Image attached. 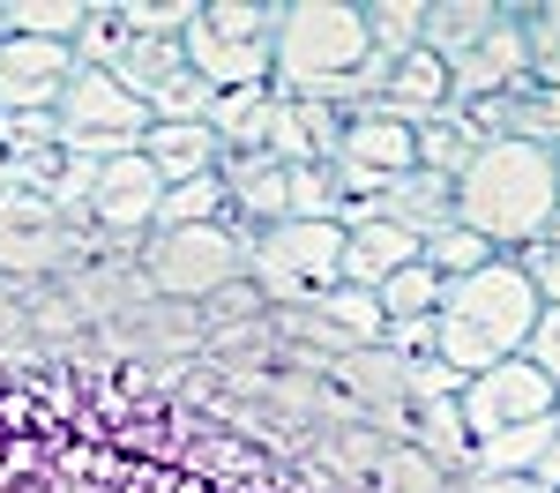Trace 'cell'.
I'll list each match as a JSON object with an SVG mask.
<instances>
[{
  "mask_svg": "<svg viewBox=\"0 0 560 493\" xmlns=\"http://www.w3.org/2000/svg\"><path fill=\"white\" fill-rule=\"evenodd\" d=\"M388 60L374 52L366 0H284L277 38H269V90L314 97V105H374Z\"/></svg>",
  "mask_w": 560,
  "mask_h": 493,
  "instance_id": "6da1fadb",
  "label": "cell"
},
{
  "mask_svg": "<svg viewBox=\"0 0 560 493\" xmlns=\"http://www.w3.org/2000/svg\"><path fill=\"white\" fill-rule=\"evenodd\" d=\"M456 224L478 232L493 255H523L560 218V165L538 142H478V157L456 173Z\"/></svg>",
  "mask_w": 560,
  "mask_h": 493,
  "instance_id": "7a4b0ae2",
  "label": "cell"
},
{
  "mask_svg": "<svg viewBox=\"0 0 560 493\" xmlns=\"http://www.w3.org/2000/svg\"><path fill=\"white\" fill-rule=\"evenodd\" d=\"M433 321H441L433 359L471 382V374H486V366H501V359H516L523 344H530V329H538V292H530V277L516 269V255H493L486 269L441 284V314H433Z\"/></svg>",
  "mask_w": 560,
  "mask_h": 493,
  "instance_id": "3957f363",
  "label": "cell"
},
{
  "mask_svg": "<svg viewBox=\"0 0 560 493\" xmlns=\"http://www.w3.org/2000/svg\"><path fill=\"white\" fill-rule=\"evenodd\" d=\"M247 247H255V224L224 218V224H179V232H150L135 247V277L150 300H173V307H210L224 284L247 277Z\"/></svg>",
  "mask_w": 560,
  "mask_h": 493,
  "instance_id": "277c9868",
  "label": "cell"
},
{
  "mask_svg": "<svg viewBox=\"0 0 560 493\" xmlns=\"http://www.w3.org/2000/svg\"><path fill=\"white\" fill-rule=\"evenodd\" d=\"M337 262H345V224H269L247 247V277L269 307H314L322 292H337Z\"/></svg>",
  "mask_w": 560,
  "mask_h": 493,
  "instance_id": "5b68a950",
  "label": "cell"
},
{
  "mask_svg": "<svg viewBox=\"0 0 560 493\" xmlns=\"http://www.w3.org/2000/svg\"><path fill=\"white\" fill-rule=\"evenodd\" d=\"M60 150L68 157H90V165H113V157H128L142 150V134H150V105L135 97L120 75H105V68H75L68 90H60Z\"/></svg>",
  "mask_w": 560,
  "mask_h": 493,
  "instance_id": "8992f818",
  "label": "cell"
},
{
  "mask_svg": "<svg viewBox=\"0 0 560 493\" xmlns=\"http://www.w3.org/2000/svg\"><path fill=\"white\" fill-rule=\"evenodd\" d=\"M456 411H464V434H471V442H493V434H509V426L553 419L560 397H553V382L516 352V359H501V366H486V374H471V382L456 389Z\"/></svg>",
  "mask_w": 560,
  "mask_h": 493,
  "instance_id": "52a82bcc",
  "label": "cell"
},
{
  "mask_svg": "<svg viewBox=\"0 0 560 493\" xmlns=\"http://www.w3.org/2000/svg\"><path fill=\"white\" fill-rule=\"evenodd\" d=\"M60 255H68V218L31 187H8L0 195V277L45 284V277H60Z\"/></svg>",
  "mask_w": 560,
  "mask_h": 493,
  "instance_id": "ba28073f",
  "label": "cell"
},
{
  "mask_svg": "<svg viewBox=\"0 0 560 493\" xmlns=\"http://www.w3.org/2000/svg\"><path fill=\"white\" fill-rule=\"evenodd\" d=\"M158 202H165V179L150 173V157H142V150H128V157L97 165L83 218L97 224L105 239H120V247H142V239H150V224H158Z\"/></svg>",
  "mask_w": 560,
  "mask_h": 493,
  "instance_id": "9c48e42d",
  "label": "cell"
},
{
  "mask_svg": "<svg viewBox=\"0 0 560 493\" xmlns=\"http://www.w3.org/2000/svg\"><path fill=\"white\" fill-rule=\"evenodd\" d=\"M75 45L0 38V113H60V90L75 75Z\"/></svg>",
  "mask_w": 560,
  "mask_h": 493,
  "instance_id": "30bf717a",
  "label": "cell"
},
{
  "mask_svg": "<svg viewBox=\"0 0 560 493\" xmlns=\"http://www.w3.org/2000/svg\"><path fill=\"white\" fill-rule=\"evenodd\" d=\"M345 142V105H314V97H269L261 120V150L277 165H337Z\"/></svg>",
  "mask_w": 560,
  "mask_h": 493,
  "instance_id": "8fae6325",
  "label": "cell"
},
{
  "mask_svg": "<svg viewBox=\"0 0 560 493\" xmlns=\"http://www.w3.org/2000/svg\"><path fill=\"white\" fill-rule=\"evenodd\" d=\"M523 75H530V60H523V31H516V8H509V23H501V31H486L464 60H448V97L471 113V105H486V97L516 90Z\"/></svg>",
  "mask_w": 560,
  "mask_h": 493,
  "instance_id": "7c38bea8",
  "label": "cell"
},
{
  "mask_svg": "<svg viewBox=\"0 0 560 493\" xmlns=\"http://www.w3.org/2000/svg\"><path fill=\"white\" fill-rule=\"evenodd\" d=\"M179 60L202 75L210 90H247L269 83V38H240V31H217L210 15H195V31L179 38Z\"/></svg>",
  "mask_w": 560,
  "mask_h": 493,
  "instance_id": "4fadbf2b",
  "label": "cell"
},
{
  "mask_svg": "<svg viewBox=\"0 0 560 493\" xmlns=\"http://www.w3.org/2000/svg\"><path fill=\"white\" fill-rule=\"evenodd\" d=\"M419 232L396 218H366V224H345V262H337V284H359V292H382L396 269L419 262Z\"/></svg>",
  "mask_w": 560,
  "mask_h": 493,
  "instance_id": "5bb4252c",
  "label": "cell"
},
{
  "mask_svg": "<svg viewBox=\"0 0 560 493\" xmlns=\"http://www.w3.org/2000/svg\"><path fill=\"white\" fill-rule=\"evenodd\" d=\"M142 157H150V173L165 179V187H187V179H210L217 173L224 142L210 134V120H150Z\"/></svg>",
  "mask_w": 560,
  "mask_h": 493,
  "instance_id": "9a60e30c",
  "label": "cell"
},
{
  "mask_svg": "<svg viewBox=\"0 0 560 493\" xmlns=\"http://www.w3.org/2000/svg\"><path fill=\"white\" fill-rule=\"evenodd\" d=\"M382 113H396V120H441L456 97H448V60H433L427 45L419 52H404V60H388V75H382V97H374Z\"/></svg>",
  "mask_w": 560,
  "mask_h": 493,
  "instance_id": "2e32d148",
  "label": "cell"
},
{
  "mask_svg": "<svg viewBox=\"0 0 560 493\" xmlns=\"http://www.w3.org/2000/svg\"><path fill=\"white\" fill-rule=\"evenodd\" d=\"M501 23H509V0H427V52L433 60H464Z\"/></svg>",
  "mask_w": 560,
  "mask_h": 493,
  "instance_id": "e0dca14e",
  "label": "cell"
},
{
  "mask_svg": "<svg viewBox=\"0 0 560 493\" xmlns=\"http://www.w3.org/2000/svg\"><path fill=\"white\" fill-rule=\"evenodd\" d=\"M553 442H560V411L553 419H530V426H509L493 442H471V479H530Z\"/></svg>",
  "mask_w": 560,
  "mask_h": 493,
  "instance_id": "ac0fdd59",
  "label": "cell"
},
{
  "mask_svg": "<svg viewBox=\"0 0 560 493\" xmlns=\"http://www.w3.org/2000/svg\"><path fill=\"white\" fill-rule=\"evenodd\" d=\"M97 15V0H0V38H52L75 45Z\"/></svg>",
  "mask_w": 560,
  "mask_h": 493,
  "instance_id": "d6986e66",
  "label": "cell"
},
{
  "mask_svg": "<svg viewBox=\"0 0 560 493\" xmlns=\"http://www.w3.org/2000/svg\"><path fill=\"white\" fill-rule=\"evenodd\" d=\"M478 157V128L448 105L441 120H419V173H433V179H448L456 187V173Z\"/></svg>",
  "mask_w": 560,
  "mask_h": 493,
  "instance_id": "ffe728a7",
  "label": "cell"
},
{
  "mask_svg": "<svg viewBox=\"0 0 560 493\" xmlns=\"http://www.w3.org/2000/svg\"><path fill=\"white\" fill-rule=\"evenodd\" d=\"M366 493H456V479L433 463L427 448L388 442V448H382V463H374V479H366Z\"/></svg>",
  "mask_w": 560,
  "mask_h": 493,
  "instance_id": "44dd1931",
  "label": "cell"
},
{
  "mask_svg": "<svg viewBox=\"0 0 560 493\" xmlns=\"http://www.w3.org/2000/svg\"><path fill=\"white\" fill-rule=\"evenodd\" d=\"M195 15H202V0H113V23L150 45H179L195 31Z\"/></svg>",
  "mask_w": 560,
  "mask_h": 493,
  "instance_id": "7402d4cb",
  "label": "cell"
},
{
  "mask_svg": "<svg viewBox=\"0 0 560 493\" xmlns=\"http://www.w3.org/2000/svg\"><path fill=\"white\" fill-rule=\"evenodd\" d=\"M516 31H523L530 83L560 90V0H516Z\"/></svg>",
  "mask_w": 560,
  "mask_h": 493,
  "instance_id": "603a6c76",
  "label": "cell"
},
{
  "mask_svg": "<svg viewBox=\"0 0 560 493\" xmlns=\"http://www.w3.org/2000/svg\"><path fill=\"white\" fill-rule=\"evenodd\" d=\"M232 218V187L224 179H187V187H165V202H158V224L150 232H179V224H224Z\"/></svg>",
  "mask_w": 560,
  "mask_h": 493,
  "instance_id": "cb8c5ba5",
  "label": "cell"
},
{
  "mask_svg": "<svg viewBox=\"0 0 560 493\" xmlns=\"http://www.w3.org/2000/svg\"><path fill=\"white\" fill-rule=\"evenodd\" d=\"M366 31L382 60H404L427 45V0H366Z\"/></svg>",
  "mask_w": 560,
  "mask_h": 493,
  "instance_id": "d4e9b609",
  "label": "cell"
},
{
  "mask_svg": "<svg viewBox=\"0 0 560 493\" xmlns=\"http://www.w3.org/2000/svg\"><path fill=\"white\" fill-rule=\"evenodd\" d=\"M419 262L448 284V277H471V269L493 262V247L478 239V232H464V224H441V232H427V247H419Z\"/></svg>",
  "mask_w": 560,
  "mask_h": 493,
  "instance_id": "484cf974",
  "label": "cell"
},
{
  "mask_svg": "<svg viewBox=\"0 0 560 493\" xmlns=\"http://www.w3.org/2000/svg\"><path fill=\"white\" fill-rule=\"evenodd\" d=\"M374 300H382L388 321H427V314H441V277L427 262H411V269H396Z\"/></svg>",
  "mask_w": 560,
  "mask_h": 493,
  "instance_id": "4316f807",
  "label": "cell"
},
{
  "mask_svg": "<svg viewBox=\"0 0 560 493\" xmlns=\"http://www.w3.org/2000/svg\"><path fill=\"white\" fill-rule=\"evenodd\" d=\"M202 15H210L217 31H240V38H277L284 0H202Z\"/></svg>",
  "mask_w": 560,
  "mask_h": 493,
  "instance_id": "83f0119b",
  "label": "cell"
},
{
  "mask_svg": "<svg viewBox=\"0 0 560 493\" xmlns=\"http://www.w3.org/2000/svg\"><path fill=\"white\" fill-rule=\"evenodd\" d=\"M261 314H269V300L255 292V277H240V284H224L210 307H202V321H210V329H224V321H261Z\"/></svg>",
  "mask_w": 560,
  "mask_h": 493,
  "instance_id": "f1b7e54d",
  "label": "cell"
},
{
  "mask_svg": "<svg viewBox=\"0 0 560 493\" xmlns=\"http://www.w3.org/2000/svg\"><path fill=\"white\" fill-rule=\"evenodd\" d=\"M456 389H464V374L441 366V359H411L404 366V403H433V397H456Z\"/></svg>",
  "mask_w": 560,
  "mask_h": 493,
  "instance_id": "f546056e",
  "label": "cell"
},
{
  "mask_svg": "<svg viewBox=\"0 0 560 493\" xmlns=\"http://www.w3.org/2000/svg\"><path fill=\"white\" fill-rule=\"evenodd\" d=\"M523 359H530V366L553 382V397H560V307H538V329H530Z\"/></svg>",
  "mask_w": 560,
  "mask_h": 493,
  "instance_id": "4dcf8cb0",
  "label": "cell"
},
{
  "mask_svg": "<svg viewBox=\"0 0 560 493\" xmlns=\"http://www.w3.org/2000/svg\"><path fill=\"white\" fill-rule=\"evenodd\" d=\"M516 269L530 277V292H538V307H560V255L538 239V247H523L516 255Z\"/></svg>",
  "mask_w": 560,
  "mask_h": 493,
  "instance_id": "1f68e13d",
  "label": "cell"
},
{
  "mask_svg": "<svg viewBox=\"0 0 560 493\" xmlns=\"http://www.w3.org/2000/svg\"><path fill=\"white\" fill-rule=\"evenodd\" d=\"M464 493H546L538 479H464Z\"/></svg>",
  "mask_w": 560,
  "mask_h": 493,
  "instance_id": "d6a6232c",
  "label": "cell"
},
{
  "mask_svg": "<svg viewBox=\"0 0 560 493\" xmlns=\"http://www.w3.org/2000/svg\"><path fill=\"white\" fill-rule=\"evenodd\" d=\"M530 479H538V486H546V493H560V442L546 448V463H538V471H530Z\"/></svg>",
  "mask_w": 560,
  "mask_h": 493,
  "instance_id": "836d02e7",
  "label": "cell"
},
{
  "mask_svg": "<svg viewBox=\"0 0 560 493\" xmlns=\"http://www.w3.org/2000/svg\"><path fill=\"white\" fill-rule=\"evenodd\" d=\"M8 187H15V157L0 150V195H8Z\"/></svg>",
  "mask_w": 560,
  "mask_h": 493,
  "instance_id": "e575fe53",
  "label": "cell"
},
{
  "mask_svg": "<svg viewBox=\"0 0 560 493\" xmlns=\"http://www.w3.org/2000/svg\"><path fill=\"white\" fill-rule=\"evenodd\" d=\"M546 247H553V255H560V218H553V224H546Z\"/></svg>",
  "mask_w": 560,
  "mask_h": 493,
  "instance_id": "d590c367",
  "label": "cell"
},
{
  "mask_svg": "<svg viewBox=\"0 0 560 493\" xmlns=\"http://www.w3.org/2000/svg\"><path fill=\"white\" fill-rule=\"evenodd\" d=\"M553 165H560V150H553Z\"/></svg>",
  "mask_w": 560,
  "mask_h": 493,
  "instance_id": "8d00e7d4",
  "label": "cell"
}]
</instances>
